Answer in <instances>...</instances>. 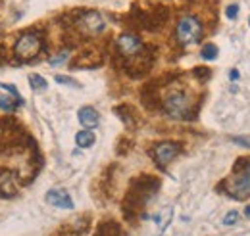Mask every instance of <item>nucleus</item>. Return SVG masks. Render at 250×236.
Here are the masks:
<instances>
[{
  "mask_svg": "<svg viewBox=\"0 0 250 236\" xmlns=\"http://www.w3.org/2000/svg\"><path fill=\"white\" fill-rule=\"evenodd\" d=\"M164 108H166V112L171 118L175 119H188L190 118V112H192L190 100H188L187 94H183V92H171L164 100Z\"/></svg>",
  "mask_w": 250,
  "mask_h": 236,
  "instance_id": "1",
  "label": "nucleus"
},
{
  "mask_svg": "<svg viewBox=\"0 0 250 236\" xmlns=\"http://www.w3.org/2000/svg\"><path fill=\"white\" fill-rule=\"evenodd\" d=\"M202 37V23L192 18V16H185L179 20L177 23V40L181 44H194L198 42Z\"/></svg>",
  "mask_w": 250,
  "mask_h": 236,
  "instance_id": "2",
  "label": "nucleus"
},
{
  "mask_svg": "<svg viewBox=\"0 0 250 236\" xmlns=\"http://www.w3.org/2000/svg\"><path fill=\"white\" fill-rule=\"evenodd\" d=\"M42 48V40L37 33H27V35H21L16 42V56L21 59H31L35 58Z\"/></svg>",
  "mask_w": 250,
  "mask_h": 236,
  "instance_id": "3",
  "label": "nucleus"
},
{
  "mask_svg": "<svg viewBox=\"0 0 250 236\" xmlns=\"http://www.w3.org/2000/svg\"><path fill=\"white\" fill-rule=\"evenodd\" d=\"M77 27H79L81 33L94 37V35H100L102 31L106 29V21L98 12H85L77 20Z\"/></svg>",
  "mask_w": 250,
  "mask_h": 236,
  "instance_id": "4",
  "label": "nucleus"
},
{
  "mask_svg": "<svg viewBox=\"0 0 250 236\" xmlns=\"http://www.w3.org/2000/svg\"><path fill=\"white\" fill-rule=\"evenodd\" d=\"M229 194L233 198H239V200L250 196V159L247 161L243 173L237 175V177L229 182Z\"/></svg>",
  "mask_w": 250,
  "mask_h": 236,
  "instance_id": "5",
  "label": "nucleus"
},
{
  "mask_svg": "<svg viewBox=\"0 0 250 236\" xmlns=\"http://www.w3.org/2000/svg\"><path fill=\"white\" fill-rule=\"evenodd\" d=\"M118 50L124 54L125 58H135L143 50V42H141V39L137 35L125 33V35L118 37Z\"/></svg>",
  "mask_w": 250,
  "mask_h": 236,
  "instance_id": "6",
  "label": "nucleus"
},
{
  "mask_svg": "<svg viewBox=\"0 0 250 236\" xmlns=\"http://www.w3.org/2000/svg\"><path fill=\"white\" fill-rule=\"evenodd\" d=\"M179 154V144L175 142H162L154 148V157L160 165H167Z\"/></svg>",
  "mask_w": 250,
  "mask_h": 236,
  "instance_id": "7",
  "label": "nucleus"
},
{
  "mask_svg": "<svg viewBox=\"0 0 250 236\" xmlns=\"http://www.w3.org/2000/svg\"><path fill=\"white\" fill-rule=\"evenodd\" d=\"M46 202L54 207H62V209H73V200L71 196L65 192V190H60V188H52L46 192Z\"/></svg>",
  "mask_w": 250,
  "mask_h": 236,
  "instance_id": "8",
  "label": "nucleus"
},
{
  "mask_svg": "<svg viewBox=\"0 0 250 236\" xmlns=\"http://www.w3.org/2000/svg\"><path fill=\"white\" fill-rule=\"evenodd\" d=\"M79 123L85 127V129H94L98 125V112L91 108V106H85L79 110Z\"/></svg>",
  "mask_w": 250,
  "mask_h": 236,
  "instance_id": "9",
  "label": "nucleus"
},
{
  "mask_svg": "<svg viewBox=\"0 0 250 236\" xmlns=\"http://www.w3.org/2000/svg\"><path fill=\"white\" fill-rule=\"evenodd\" d=\"M18 192V186H16V180L12 173H2L0 175V194L4 198H14Z\"/></svg>",
  "mask_w": 250,
  "mask_h": 236,
  "instance_id": "10",
  "label": "nucleus"
},
{
  "mask_svg": "<svg viewBox=\"0 0 250 236\" xmlns=\"http://www.w3.org/2000/svg\"><path fill=\"white\" fill-rule=\"evenodd\" d=\"M18 106H23V98L18 100L14 96H0V110L4 112H14Z\"/></svg>",
  "mask_w": 250,
  "mask_h": 236,
  "instance_id": "11",
  "label": "nucleus"
},
{
  "mask_svg": "<svg viewBox=\"0 0 250 236\" xmlns=\"http://www.w3.org/2000/svg\"><path fill=\"white\" fill-rule=\"evenodd\" d=\"M75 142L79 148H89L94 144V135L93 131H79L75 135Z\"/></svg>",
  "mask_w": 250,
  "mask_h": 236,
  "instance_id": "12",
  "label": "nucleus"
},
{
  "mask_svg": "<svg viewBox=\"0 0 250 236\" xmlns=\"http://www.w3.org/2000/svg\"><path fill=\"white\" fill-rule=\"evenodd\" d=\"M118 235H120V227H118L114 221H108V223L100 225L98 235L96 236H118Z\"/></svg>",
  "mask_w": 250,
  "mask_h": 236,
  "instance_id": "13",
  "label": "nucleus"
},
{
  "mask_svg": "<svg viewBox=\"0 0 250 236\" xmlns=\"http://www.w3.org/2000/svg\"><path fill=\"white\" fill-rule=\"evenodd\" d=\"M171 215H173V209H171V207H166V211H164V215H162V217H154V221H158V225H160L158 236L167 229V225H169V221H171Z\"/></svg>",
  "mask_w": 250,
  "mask_h": 236,
  "instance_id": "14",
  "label": "nucleus"
},
{
  "mask_svg": "<svg viewBox=\"0 0 250 236\" xmlns=\"http://www.w3.org/2000/svg\"><path fill=\"white\" fill-rule=\"evenodd\" d=\"M29 83H31V89L37 90V92H44L46 87H48V85H46V81H44L41 75H35V73L29 75Z\"/></svg>",
  "mask_w": 250,
  "mask_h": 236,
  "instance_id": "15",
  "label": "nucleus"
},
{
  "mask_svg": "<svg viewBox=\"0 0 250 236\" xmlns=\"http://www.w3.org/2000/svg\"><path fill=\"white\" fill-rule=\"evenodd\" d=\"M218 52H219L218 46H216V44H212V42H208V44L202 48V52H200V54H202V58L204 59H216L218 58Z\"/></svg>",
  "mask_w": 250,
  "mask_h": 236,
  "instance_id": "16",
  "label": "nucleus"
},
{
  "mask_svg": "<svg viewBox=\"0 0 250 236\" xmlns=\"http://www.w3.org/2000/svg\"><path fill=\"white\" fill-rule=\"evenodd\" d=\"M56 83H62L65 87H79V83L75 81V79H71V77H65V75H56Z\"/></svg>",
  "mask_w": 250,
  "mask_h": 236,
  "instance_id": "17",
  "label": "nucleus"
},
{
  "mask_svg": "<svg viewBox=\"0 0 250 236\" xmlns=\"http://www.w3.org/2000/svg\"><path fill=\"white\" fill-rule=\"evenodd\" d=\"M67 58H69V52H67V50H63V52H60L58 56L50 58V65H60V63H63Z\"/></svg>",
  "mask_w": 250,
  "mask_h": 236,
  "instance_id": "18",
  "label": "nucleus"
},
{
  "mask_svg": "<svg viewBox=\"0 0 250 236\" xmlns=\"http://www.w3.org/2000/svg\"><path fill=\"white\" fill-rule=\"evenodd\" d=\"M237 14H239V6H237V4H229V6L225 8V16H227L229 20H235Z\"/></svg>",
  "mask_w": 250,
  "mask_h": 236,
  "instance_id": "19",
  "label": "nucleus"
},
{
  "mask_svg": "<svg viewBox=\"0 0 250 236\" xmlns=\"http://www.w3.org/2000/svg\"><path fill=\"white\" fill-rule=\"evenodd\" d=\"M239 219V213L237 211H229L225 217H223V225H235Z\"/></svg>",
  "mask_w": 250,
  "mask_h": 236,
  "instance_id": "20",
  "label": "nucleus"
},
{
  "mask_svg": "<svg viewBox=\"0 0 250 236\" xmlns=\"http://www.w3.org/2000/svg\"><path fill=\"white\" fill-rule=\"evenodd\" d=\"M231 140H233L235 144H239V146L250 148V137H233Z\"/></svg>",
  "mask_w": 250,
  "mask_h": 236,
  "instance_id": "21",
  "label": "nucleus"
},
{
  "mask_svg": "<svg viewBox=\"0 0 250 236\" xmlns=\"http://www.w3.org/2000/svg\"><path fill=\"white\" fill-rule=\"evenodd\" d=\"M0 87H2V89L6 90V92H10V94H12L14 98H18V100H21V96H20V92H18V89H16L14 85H6V83H2Z\"/></svg>",
  "mask_w": 250,
  "mask_h": 236,
  "instance_id": "22",
  "label": "nucleus"
},
{
  "mask_svg": "<svg viewBox=\"0 0 250 236\" xmlns=\"http://www.w3.org/2000/svg\"><path fill=\"white\" fill-rule=\"evenodd\" d=\"M194 75H198V77H202V79H204V77H208V75H210V71H208L206 67H196V69H194Z\"/></svg>",
  "mask_w": 250,
  "mask_h": 236,
  "instance_id": "23",
  "label": "nucleus"
},
{
  "mask_svg": "<svg viewBox=\"0 0 250 236\" xmlns=\"http://www.w3.org/2000/svg\"><path fill=\"white\" fill-rule=\"evenodd\" d=\"M231 79H233V81L239 79V71H231Z\"/></svg>",
  "mask_w": 250,
  "mask_h": 236,
  "instance_id": "24",
  "label": "nucleus"
},
{
  "mask_svg": "<svg viewBox=\"0 0 250 236\" xmlns=\"http://www.w3.org/2000/svg\"><path fill=\"white\" fill-rule=\"evenodd\" d=\"M245 215H247V217H250V206L245 209Z\"/></svg>",
  "mask_w": 250,
  "mask_h": 236,
  "instance_id": "25",
  "label": "nucleus"
},
{
  "mask_svg": "<svg viewBox=\"0 0 250 236\" xmlns=\"http://www.w3.org/2000/svg\"><path fill=\"white\" fill-rule=\"evenodd\" d=\"M249 21H250V18H249Z\"/></svg>",
  "mask_w": 250,
  "mask_h": 236,
  "instance_id": "26",
  "label": "nucleus"
}]
</instances>
